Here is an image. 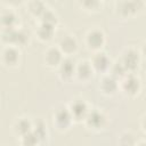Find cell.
<instances>
[{
	"label": "cell",
	"mask_w": 146,
	"mask_h": 146,
	"mask_svg": "<svg viewBox=\"0 0 146 146\" xmlns=\"http://www.w3.org/2000/svg\"><path fill=\"white\" fill-rule=\"evenodd\" d=\"M70 113L72 115V119L75 117V119H81V117H84L88 113V107H87V104L81 100V99H76L74 102H72L71 106H70Z\"/></svg>",
	"instance_id": "1"
},
{
	"label": "cell",
	"mask_w": 146,
	"mask_h": 146,
	"mask_svg": "<svg viewBox=\"0 0 146 146\" xmlns=\"http://www.w3.org/2000/svg\"><path fill=\"white\" fill-rule=\"evenodd\" d=\"M55 122L59 128H66L72 120V115L67 108H58L55 113Z\"/></svg>",
	"instance_id": "2"
},
{
	"label": "cell",
	"mask_w": 146,
	"mask_h": 146,
	"mask_svg": "<svg viewBox=\"0 0 146 146\" xmlns=\"http://www.w3.org/2000/svg\"><path fill=\"white\" fill-rule=\"evenodd\" d=\"M87 43L94 49H98L104 43V34L99 30H92L87 35Z\"/></svg>",
	"instance_id": "3"
},
{
	"label": "cell",
	"mask_w": 146,
	"mask_h": 146,
	"mask_svg": "<svg viewBox=\"0 0 146 146\" xmlns=\"http://www.w3.org/2000/svg\"><path fill=\"white\" fill-rule=\"evenodd\" d=\"M87 123L92 128H100L105 122V116L98 111H91L86 115Z\"/></svg>",
	"instance_id": "4"
},
{
	"label": "cell",
	"mask_w": 146,
	"mask_h": 146,
	"mask_svg": "<svg viewBox=\"0 0 146 146\" xmlns=\"http://www.w3.org/2000/svg\"><path fill=\"white\" fill-rule=\"evenodd\" d=\"M121 63L125 70H135L138 65V54L135 50H128Z\"/></svg>",
	"instance_id": "5"
},
{
	"label": "cell",
	"mask_w": 146,
	"mask_h": 146,
	"mask_svg": "<svg viewBox=\"0 0 146 146\" xmlns=\"http://www.w3.org/2000/svg\"><path fill=\"white\" fill-rule=\"evenodd\" d=\"M108 64H110V62H108V57L106 56V54L105 52H98L94 57L91 66L98 71H104L108 67Z\"/></svg>",
	"instance_id": "6"
},
{
	"label": "cell",
	"mask_w": 146,
	"mask_h": 146,
	"mask_svg": "<svg viewBox=\"0 0 146 146\" xmlns=\"http://www.w3.org/2000/svg\"><path fill=\"white\" fill-rule=\"evenodd\" d=\"M122 87H123V90L127 91L128 94H135L139 89V81H138L137 78H135L132 75H129L124 79V81L122 83Z\"/></svg>",
	"instance_id": "7"
},
{
	"label": "cell",
	"mask_w": 146,
	"mask_h": 146,
	"mask_svg": "<svg viewBox=\"0 0 146 146\" xmlns=\"http://www.w3.org/2000/svg\"><path fill=\"white\" fill-rule=\"evenodd\" d=\"M59 46H60V49H62L64 52L71 54V52H73V51L76 49V41H75V39H74L73 36L66 35V36H64V38L60 40Z\"/></svg>",
	"instance_id": "8"
},
{
	"label": "cell",
	"mask_w": 146,
	"mask_h": 146,
	"mask_svg": "<svg viewBox=\"0 0 146 146\" xmlns=\"http://www.w3.org/2000/svg\"><path fill=\"white\" fill-rule=\"evenodd\" d=\"M46 62L48 65H57L62 62V52L57 48H50L46 54Z\"/></svg>",
	"instance_id": "9"
},
{
	"label": "cell",
	"mask_w": 146,
	"mask_h": 146,
	"mask_svg": "<svg viewBox=\"0 0 146 146\" xmlns=\"http://www.w3.org/2000/svg\"><path fill=\"white\" fill-rule=\"evenodd\" d=\"M59 72L62 74V76L64 78H70L73 73H74V63L70 59H62L60 62V67H59Z\"/></svg>",
	"instance_id": "10"
},
{
	"label": "cell",
	"mask_w": 146,
	"mask_h": 146,
	"mask_svg": "<svg viewBox=\"0 0 146 146\" xmlns=\"http://www.w3.org/2000/svg\"><path fill=\"white\" fill-rule=\"evenodd\" d=\"M76 73L81 79H87L92 74V66L88 62H81L76 67Z\"/></svg>",
	"instance_id": "11"
},
{
	"label": "cell",
	"mask_w": 146,
	"mask_h": 146,
	"mask_svg": "<svg viewBox=\"0 0 146 146\" xmlns=\"http://www.w3.org/2000/svg\"><path fill=\"white\" fill-rule=\"evenodd\" d=\"M116 88H117V83L113 76L108 75L102 80V89L105 92H113V91H115Z\"/></svg>",
	"instance_id": "12"
},
{
	"label": "cell",
	"mask_w": 146,
	"mask_h": 146,
	"mask_svg": "<svg viewBox=\"0 0 146 146\" xmlns=\"http://www.w3.org/2000/svg\"><path fill=\"white\" fill-rule=\"evenodd\" d=\"M3 59L7 64H15L18 60V51L13 47L6 48L3 51Z\"/></svg>",
	"instance_id": "13"
},
{
	"label": "cell",
	"mask_w": 146,
	"mask_h": 146,
	"mask_svg": "<svg viewBox=\"0 0 146 146\" xmlns=\"http://www.w3.org/2000/svg\"><path fill=\"white\" fill-rule=\"evenodd\" d=\"M15 15H14V13L13 11H10V10H5L1 15H0V22H1V24L6 27V29H8V27H13V24H14V22H15Z\"/></svg>",
	"instance_id": "14"
},
{
	"label": "cell",
	"mask_w": 146,
	"mask_h": 146,
	"mask_svg": "<svg viewBox=\"0 0 146 146\" xmlns=\"http://www.w3.org/2000/svg\"><path fill=\"white\" fill-rule=\"evenodd\" d=\"M39 141V137L33 132V131H30L27 133H25L23 137H22V144L23 146H35Z\"/></svg>",
	"instance_id": "15"
},
{
	"label": "cell",
	"mask_w": 146,
	"mask_h": 146,
	"mask_svg": "<svg viewBox=\"0 0 146 146\" xmlns=\"http://www.w3.org/2000/svg\"><path fill=\"white\" fill-rule=\"evenodd\" d=\"M52 32H54V29H52V25H49V24H44L42 23L38 30V34L41 39H49L51 35H52Z\"/></svg>",
	"instance_id": "16"
},
{
	"label": "cell",
	"mask_w": 146,
	"mask_h": 146,
	"mask_svg": "<svg viewBox=\"0 0 146 146\" xmlns=\"http://www.w3.org/2000/svg\"><path fill=\"white\" fill-rule=\"evenodd\" d=\"M16 130L17 132H19L22 136H24L25 133L31 131V123L29 120L26 119H21L17 123H16Z\"/></svg>",
	"instance_id": "17"
},
{
	"label": "cell",
	"mask_w": 146,
	"mask_h": 146,
	"mask_svg": "<svg viewBox=\"0 0 146 146\" xmlns=\"http://www.w3.org/2000/svg\"><path fill=\"white\" fill-rule=\"evenodd\" d=\"M42 19H43V23L44 24H49V25H52L54 22H56V16L55 14L49 10V9H44L42 11Z\"/></svg>",
	"instance_id": "18"
},
{
	"label": "cell",
	"mask_w": 146,
	"mask_h": 146,
	"mask_svg": "<svg viewBox=\"0 0 146 146\" xmlns=\"http://www.w3.org/2000/svg\"><path fill=\"white\" fill-rule=\"evenodd\" d=\"M120 144L122 146H132L135 144V137L131 133H123L121 136Z\"/></svg>",
	"instance_id": "19"
},
{
	"label": "cell",
	"mask_w": 146,
	"mask_h": 146,
	"mask_svg": "<svg viewBox=\"0 0 146 146\" xmlns=\"http://www.w3.org/2000/svg\"><path fill=\"white\" fill-rule=\"evenodd\" d=\"M30 8H31V10H32L33 13H35V14H42V11L46 9V8L43 7L42 2H40V1H33V2L30 5Z\"/></svg>",
	"instance_id": "20"
},
{
	"label": "cell",
	"mask_w": 146,
	"mask_h": 146,
	"mask_svg": "<svg viewBox=\"0 0 146 146\" xmlns=\"http://www.w3.org/2000/svg\"><path fill=\"white\" fill-rule=\"evenodd\" d=\"M125 71H127V70L124 68V66L122 65V63H116V64L114 65V67H113V75H114V76H115V75L122 76Z\"/></svg>",
	"instance_id": "21"
},
{
	"label": "cell",
	"mask_w": 146,
	"mask_h": 146,
	"mask_svg": "<svg viewBox=\"0 0 146 146\" xmlns=\"http://www.w3.org/2000/svg\"><path fill=\"white\" fill-rule=\"evenodd\" d=\"M135 5H136L135 2H123V3H122L123 8H122L121 10H123L124 14H129L130 11H135V9H136Z\"/></svg>",
	"instance_id": "22"
}]
</instances>
